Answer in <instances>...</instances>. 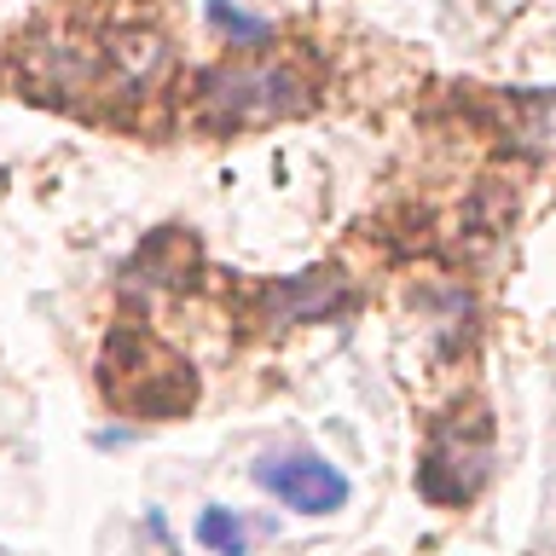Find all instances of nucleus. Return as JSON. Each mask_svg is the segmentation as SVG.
<instances>
[{
	"mask_svg": "<svg viewBox=\"0 0 556 556\" xmlns=\"http://www.w3.org/2000/svg\"><path fill=\"white\" fill-rule=\"evenodd\" d=\"M198 104L215 128H267L307 111V81L290 64H220L198 81Z\"/></svg>",
	"mask_w": 556,
	"mask_h": 556,
	"instance_id": "1",
	"label": "nucleus"
},
{
	"mask_svg": "<svg viewBox=\"0 0 556 556\" xmlns=\"http://www.w3.org/2000/svg\"><path fill=\"white\" fill-rule=\"evenodd\" d=\"M208 24H215L220 35H232V41H261V35H267V24H261V17L226 7V0H208Z\"/></svg>",
	"mask_w": 556,
	"mask_h": 556,
	"instance_id": "6",
	"label": "nucleus"
},
{
	"mask_svg": "<svg viewBox=\"0 0 556 556\" xmlns=\"http://www.w3.org/2000/svg\"><path fill=\"white\" fill-rule=\"evenodd\" d=\"M330 307H348V290L330 273H307V278H295V285H285L273 295V319L278 325L302 319V313H330Z\"/></svg>",
	"mask_w": 556,
	"mask_h": 556,
	"instance_id": "4",
	"label": "nucleus"
},
{
	"mask_svg": "<svg viewBox=\"0 0 556 556\" xmlns=\"http://www.w3.org/2000/svg\"><path fill=\"white\" fill-rule=\"evenodd\" d=\"M446 469H458V498H469V493L481 486V476H486V441H469V446H464L452 429H441V434L429 441L424 469H417V486H424V493H434Z\"/></svg>",
	"mask_w": 556,
	"mask_h": 556,
	"instance_id": "3",
	"label": "nucleus"
},
{
	"mask_svg": "<svg viewBox=\"0 0 556 556\" xmlns=\"http://www.w3.org/2000/svg\"><path fill=\"white\" fill-rule=\"evenodd\" d=\"M255 481L267 486L278 504L302 516H330L348 504V476L337 464H325L319 452H285V458H261L255 464Z\"/></svg>",
	"mask_w": 556,
	"mask_h": 556,
	"instance_id": "2",
	"label": "nucleus"
},
{
	"mask_svg": "<svg viewBox=\"0 0 556 556\" xmlns=\"http://www.w3.org/2000/svg\"><path fill=\"white\" fill-rule=\"evenodd\" d=\"M198 539L215 556H243V521L232 510H220V504H208V510L198 516Z\"/></svg>",
	"mask_w": 556,
	"mask_h": 556,
	"instance_id": "5",
	"label": "nucleus"
}]
</instances>
